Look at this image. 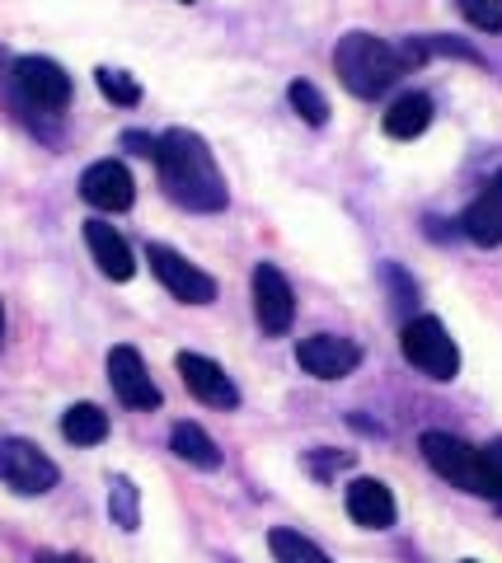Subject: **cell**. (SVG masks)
Instances as JSON below:
<instances>
[{"label": "cell", "instance_id": "obj_1", "mask_svg": "<svg viewBox=\"0 0 502 563\" xmlns=\"http://www.w3.org/2000/svg\"><path fill=\"white\" fill-rule=\"evenodd\" d=\"M155 169H160V188L183 211H221L231 202L226 179H221L207 141L188 128H175L155 141Z\"/></svg>", "mask_w": 502, "mask_h": 563}, {"label": "cell", "instance_id": "obj_2", "mask_svg": "<svg viewBox=\"0 0 502 563\" xmlns=\"http://www.w3.org/2000/svg\"><path fill=\"white\" fill-rule=\"evenodd\" d=\"M334 70H338L343 90H353L357 99H380L409 66H404V52L394 43L357 29V33H343V38H338Z\"/></svg>", "mask_w": 502, "mask_h": 563}, {"label": "cell", "instance_id": "obj_3", "mask_svg": "<svg viewBox=\"0 0 502 563\" xmlns=\"http://www.w3.org/2000/svg\"><path fill=\"white\" fill-rule=\"evenodd\" d=\"M400 347H404V362L413 372H423L427 380H456V372H460V347L437 314H413V320H404Z\"/></svg>", "mask_w": 502, "mask_h": 563}, {"label": "cell", "instance_id": "obj_4", "mask_svg": "<svg viewBox=\"0 0 502 563\" xmlns=\"http://www.w3.org/2000/svg\"><path fill=\"white\" fill-rule=\"evenodd\" d=\"M419 451L446 484L475 493V498H489V470H483V451L479 446L460 442V437H451V432H423Z\"/></svg>", "mask_w": 502, "mask_h": 563}, {"label": "cell", "instance_id": "obj_5", "mask_svg": "<svg viewBox=\"0 0 502 563\" xmlns=\"http://www.w3.org/2000/svg\"><path fill=\"white\" fill-rule=\"evenodd\" d=\"M57 465L47 461V455L24 442V437H0V484H10L14 493H24V498H38V493L57 488Z\"/></svg>", "mask_w": 502, "mask_h": 563}, {"label": "cell", "instance_id": "obj_6", "mask_svg": "<svg viewBox=\"0 0 502 563\" xmlns=\"http://www.w3.org/2000/svg\"><path fill=\"white\" fill-rule=\"evenodd\" d=\"M14 95L38 113H62L71 103V76L52 57H20L14 62Z\"/></svg>", "mask_w": 502, "mask_h": 563}, {"label": "cell", "instance_id": "obj_7", "mask_svg": "<svg viewBox=\"0 0 502 563\" xmlns=\"http://www.w3.org/2000/svg\"><path fill=\"white\" fill-rule=\"evenodd\" d=\"M146 263H150V273L175 291V301H183V306H212L216 301V277L202 273L198 263H188L179 250H169V244H150Z\"/></svg>", "mask_w": 502, "mask_h": 563}, {"label": "cell", "instance_id": "obj_8", "mask_svg": "<svg viewBox=\"0 0 502 563\" xmlns=\"http://www.w3.org/2000/svg\"><path fill=\"white\" fill-rule=\"evenodd\" d=\"M297 362L315 380H343L361 366V347L353 339H338V333H310L297 343Z\"/></svg>", "mask_w": 502, "mask_h": 563}, {"label": "cell", "instance_id": "obj_9", "mask_svg": "<svg viewBox=\"0 0 502 563\" xmlns=\"http://www.w3.org/2000/svg\"><path fill=\"white\" fill-rule=\"evenodd\" d=\"M254 314H258V329L277 339L287 333L291 320H297V296H291V282L272 268V263H258L254 268Z\"/></svg>", "mask_w": 502, "mask_h": 563}, {"label": "cell", "instance_id": "obj_10", "mask_svg": "<svg viewBox=\"0 0 502 563\" xmlns=\"http://www.w3.org/2000/svg\"><path fill=\"white\" fill-rule=\"evenodd\" d=\"M109 385H113V395L123 399L127 409H160V390H155L142 352L127 347V343L109 352Z\"/></svg>", "mask_w": 502, "mask_h": 563}, {"label": "cell", "instance_id": "obj_11", "mask_svg": "<svg viewBox=\"0 0 502 563\" xmlns=\"http://www.w3.org/2000/svg\"><path fill=\"white\" fill-rule=\"evenodd\" d=\"M80 198L99 211H127L136 202V184L123 161H99L80 174Z\"/></svg>", "mask_w": 502, "mask_h": 563}, {"label": "cell", "instance_id": "obj_12", "mask_svg": "<svg viewBox=\"0 0 502 563\" xmlns=\"http://www.w3.org/2000/svg\"><path fill=\"white\" fill-rule=\"evenodd\" d=\"M179 376L188 385V395L202 399V404H212V409H235V404H239L235 380L221 372L212 357H202V352H179Z\"/></svg>", "mask_w": 502, "mask_h": 563}, {"label": "cell", "instance_id": "obj_13", "mask_svg": "<svg viewBox=\"0 0 502 563\" xmlns=\"http://www.w3.org/2000/svg\"><path fill=\"white\" fill-rule=\"evenodd\" d=\"M460 231L470 235L475 244H483V250H498V244H502V169L493 174L489 184H483L479 198L465 207Z\"/></svg>", "mask_w": 502, "mask_h": 563}, {"label": "cell", "instance_id": "obj_14", "mask_svg": "<svg viewBox=\"0 0 502 563\" xmlns=\"http://www.w3.org/2000/svg\"><path fill=\"white\" fill-rule=\"evenodd\" d=\"M348 517L361 531H386V526H394V493L380 479H353L348 484Z\"/></svg>", "mask_w": 502, "mask_h": 563}, {"label": "cell", "instance_id": "obj_15", "mask_svg": "<svg viewBox=\"0 0 502 563\" xmlns=\"http://www.w3.org/2000/svg\"><path fill=\"white\" fill-rule=\"evenodd\" d=\"M85 244H90V254H94V263H99V273L109 277V282H127V277L136 273L127 240L118 235L109 221H85Z\"/></svg>", "mask_w": 502, "mask_h": 563}, {"label": "cell", "instance_id": "obj_16", "mask_svg": "<svg viewBox=\"0 0 502 563\" xmlns=\"http://www.w3.org/2000/svg\"><path fill=\"white\" fill-rule=\"evenodd\" d=\"M432 128V99L427 95H400L386 109V136L394 141H413Z\"/></svg>", "mask_w": 502, "mask_h": 563}, {"label": "cell", "instance_id": "obj_17", "mask_svg": "<svg viewBox=\"0 0 502 563\" xmlns=\"http://www.w3.org/2000/svg\"><path fill=\"white\" fill-rule=\"evenodd\" d=\"M169 451H175L183 465H193V470H221V446L198 428V422H175V432H169Z\"/></svg>", "mask_w": 502, "mask_h": 563}, {"label": "cell", "instance_id": "obj_18", "mask_svg": "<svg viewBox=\"0 0 502 563\" xmlns=\"http://www.w3.org/2000/svg\"><path fill=\"white\" fill-rule=\"evenodd\" d=\"M62 437L71 446H99L103 437H109V413H103L99 404H71V409L62 413Z\"/></svg>", "mask_w": 502, "mask_h": 563}, {"label": "cell", "instance_id": "obj_19", "mask_svg": "<svg viewBox=\"0 0 502 563\" xmlns=\"http://www.w3.org/2000/svg\"><path fill=\"white\" fill-rule=\"evenodd\" d=\"M268 550H272L277 563H334L315 540H305L301 531H287V526L268 531Z\"/></svg>", "mask_w": 502, "mask_h": 563}, {"label": "cell", "instance_id": "obj_20", "mask_svg": "<svg viewBox=\"0 0 502 563\" xmlns=\"http://www.w3.org/2000/svg\"><path fill=\"white\" fill-rule=\"evenodd\" d=\"M99 90L109 103H118V109H136L142 103V85H136V76H127V70H113V66H99L94 70Z\"/></svg>", "mask_w": 502, "mask_h": 563}, {"label": "cell", "instance_id": "obj_21", "mask_svg": "<svg viewBox=\"0 0 502 563\" xmlns=\"http://www.w3.org/2000/svg\"><path fill=\"white\" fill-rule=\"evenodd\" d=\"M109 512L123 531H136V526H142V498H136V484L123 479V474L109 484Z\"/></svg>", "mask_w": 502, "mask_h": 563}, {"label": "cell", "instance_id": "obj_22", "mask_svg": "<svg viewBox=\"0 0 502 563\" xmlns=\"http://www.w3.org/2000/svg\"><path fill=\"white\" fill-rule=\"evenodd\" d=\"M287 99H291V109H297V118L310 122V128H324V122H328V99H324L310 80H297V85H291Z\"/></svg>", "mask_w": 502, "mask_h": 563}, {"label": "cell", "instance_id": "obj_23", "mask_svg": "<svg viewBox=\"0 0 502 563\" xmlns=\"http://www.w3.org/2000/svg\"><path fill=\"white\" fill-rule=\"evenodd\" d=\"M380 282H386V287H390V296H394V310L409 314V320H413V306H419V287H413V282H409V273L400 268V263H386V268H380Z\"/></svg>", "mask_w": 502, "mask_h": 563}, {"label": "cell", "instance_id": "obj_24", "mask_svg": "<svg viewBox=\"0 0 502 563\" xmlns=\"http://www.w3.org/2000/svg\"><path fill=\"white\" fill-rule=\"evenodd\" d=\"M353 461H357L353 451H334V446H320V451H310L301 465H305V474H315V479H334V474L353 470Z\"/></svg>", "mask_w": 502, "mask_h": 563}, {"label": "cell", "instance_id": "obj_25", "mask_svg": "<svg viewBox=\"0 0 502 563\" xmlns=\"http://www.w3.org/2000/svg\"><path fill=\"white\" fill-rule=\"evenodd\" d=\"M456 5H460V14L479 33H498L502 29V5H498V0H456Z\"/></svg>", "mask_w": 502, "mask_h": 563}, {"label": "cell", "instance_id": "obj_26", "mask_svg": "<svg viewBox=\"0 0 502 563\" xmlns=\"http://www.w3.org/2000/svg\"><path fill=\"white\" fill-rule=\"evenodd\" d=\"M479 451H483V470H489V503L493 512H502V442H489Z\"/></svg>", "mask_w": 502, "mask_h": 563}, {"label": "cell", "instance_id": "obj_27", "mask_svg": "<svg viewBox=\"0 0 502 563\" xmlns=\"http://www.w3.org/2000/svg\"><path fill=\"white\" fill-rule=\"evenodd\" d=\"M123 146L136 151V155H150V161H155V141L146 132H123Z\"/></svg>", "mask_w": 502, "mask_h": 563}, {"label": "cell", "instance_id": "obj_28", "mask_svg": "<svg viewBox=\"0 0 502 563\" xmlns=\"http://www.w3.org/2000/svg\"><path fill=\"white\" fill-rule=\"evenodd\" d=\"M5 85H14V62H10V52L0 47V95H5Z\"/></svg>", "mask_w": 502, "mask_h": 563}, {"label": "cell", "instance_id": "obj_29", "mask_svg": "<svg viewBox=\"0 0 502 563\" xmlns=\"http://www.w3.org/2000/svg\"><path fill=\"white\" fill-rule=\"evenodd\" d=\"M38 563H90V559H80V554H38Z\"/></svg>", "mask_w": 502, "mask_h": 563}, {"label": "cell", "instance_id": "obj_30", "mask_svg": "<svg viewBox=\"0 0 502 563\" xmlns=\"http://www.w3.org/2000/svg\"><path fill=\"white\" fill-rule=\"evenodd\" d=\"M0 339H5V306H0Z\"/></svg>", "mask_w": 502, "mask_h": 563}, {"label": "cell", "instance_id": "obj_31", "mask_svg": "<svg viewBox=\"0 0 502 563\" xmlns=\"http://www.w3.org/2000/svg\"><path fill=\"white\" fill-rule=\"evenodd\" d=\"M460 563H475V559H460Z\"/></svg>", "mask_w": 502, "mask_h": 563}, {"label": "cell", "instance_id": "obj_32", "mask_svg": "<svg viewBox=\"0 0 502 563\" xmlns=\"http://www.w3.org/2000/svg\"><path fill=\"white\" fill-rule=\"evenodd\" d=\"M183 5H193V0H183Z\"/></svg>", "mask_w": 502, "mask_h": 563}]
</instances>
